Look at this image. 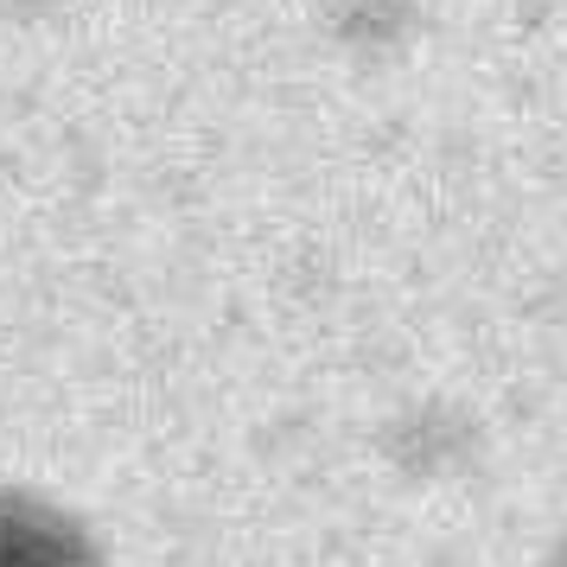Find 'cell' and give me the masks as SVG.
Masks as SVG:
<instances>
[{
  "label": "cell",
  "instance_id": "obj_1",
  "mask_svg": "<svg viewBox=\"0 0 567 567\" xmlns=\"http://www.w3.org/2000/svg\"><path fill=\"white\" fill-rule=\"evenodd\" d=\"M0 567H96L83 536L39 504H0Z\"/></svg>",
  "mask_w": 567,
  "mask_h": 567
}]
</instances>
